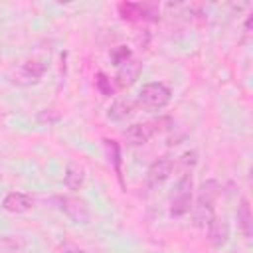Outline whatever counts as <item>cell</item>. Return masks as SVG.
<instances>
[{"instance_id": "5bb4252c", "label": "cell", "mask_w": 253, "mask_h": 253, "mask_svg": "<svg viewBox=\"0 0 253 253\" xmlns=\"http://www.w3.org/2000/svg\"><path fill=\"white\" fill-rule=\"evenodd\" d=\"M237 221H239V227H241L245 239H251V235H253V213H251V206H249L247 198H241V202L237 206Z\"/></svg>"}, {"instance_id": "2e32d148", "label": "cell", "mask_w": 253, "mask_h": 253, "mask_svg": "<svg viewBox=\"0 0 253 253\" xmlns=\"http://www.w3.org/2000/svg\"><path fill=\"white\" fill-rule=\"evenodd\" d=\"M95 83H97V89H99L103 95H113V93H115V87L111 85V79H109L105 73H97Z\"/></svg>"}, {"instance_id": "277c9868", "label": "cell", "mask_w": 253, "mask_h": 253, "mask_svg": "<svg viewBox=\"0 0 253 253\" xmlns=\"http://www.w3.org/2000/svg\"><path fill=\"white\" fill-rule=\"evenodd\" d=\"M59 208H61V211L73 223L87 225L91 221V210H89L87 202L81 200V198H77V196H61L59 198Z\"/></svg>"}, {"instance_id": "8fae6325", "label": "cell", "mask_w": 253, "mask_h": 253, "mask_svg": "<svg viewBox=\"0 0 253 253\" xmlns=\"http://www.w3.org/2000/svg\"><path fill=\"white\" fill-rule=\"evenodd\" d=\"M136 101H132L130 97H119L113 101V105L109 107L107 117L111 121H126L136 113Z\"/></svg>"}, {"instance_id": "8992f818", "label": "cell", "mask_w": 253, "mask_h": 253, "mask_svg": "<svg viewBox=\"0 0 253 253\" xmlns=\"http://www.w3.org/2000/svg\"><path fill=\"white\" fill-rule=\"evenodd\" d=\"M174 172V160L168 158V156H162V158H156L148 170H146V184L150 188H156L160 184H164Z\"/></svg>"}, {"instance_id": "6da1fadb", "label": "cell", "mask_w": 253, "mask_h": 253, "mask_svg": "<svg viewBox=\"0 0 253 253\" xmlns=\"http://www.w3.org/2000/svg\"><path fill=\"white\" fill-rule=\"evenodd\" d=\"M217 198V182L210 180L202 186V192L196 200V204H192V213H194V223L198 227H208V223L211 221L213 213V204Z\"/></svg>"}, {"instance_id": "5b68a950", "label": "cell", "mask_w": 253, "mask_h": 253, "mask_svg": "<svg viewBox=\"0 0 253 253\" xmlns=\"http://www.w3.org/2000/svg\"><path fill=\"white\" fill-rule=\"evenodd\" d=\"M119 12L125 20H150L156 22L160 12L154 4H140V2H123L119 4Z\"/></svg>"}, {"instance_id": "4fadbf2b", "label": "cell", "mask_w": 253, "mask_h": 253, "mask_svg": "<svg viewBox=\"0 0 253 253\" xmlns=\"http://www.w3.org/2000/svg\"><path fill=\"white\" fill-rule=\"evenodd\" d=\"M63 182L67 186V190H79L85 182V170L79 162H69L65 166V174H63Z\"/></svg>"}, {"instance_id": "e0dca14e", "label": "cell", "mask_w": 253, "mask_h": 253, "mask_svg": "<svg viewBox=\"0 0 253 253\" xmlns=\"http://www.w3.org/2000/svg\"><path fill=\"white\" fill-rule=\"evenodd\" d=\"M57 253H87V251L81 249L79 245L71 243V241H63V243L57 247Z\"/></svg>"}, {"instance_id": "9c48e42d", "label": "cell", "mask_w": 253, "mask_h": 253, "mask_svg": "<svg viewBox=\"0 0 253 253\" xmlns=\"http://www.w3.org/2000/svg\"><path fill=\"white\" fill-rule=\"evenodd\" d=\"M229 241V223L223 217L213 215L208 223V243L213 249H221Z\"/></svg>"}, {"instance_id": "ac0fdd59", "label": "cell", "mask_w": 253, "mask_h": 253, "mask_svg": "<svg viewBox=\"0 0 253 253\" xmlns=\"http://www.w3.org/2000/svg\"><path fill=\"white\" fill-rule=\"evenodd\" d=\"M182 162H184L186 166H188V164H190V166H194V164L198 162V158H196V152H186V154L182 156Z\"/></svg>"}, {"instance_id": "ba28073f", "label": "cell", "mask_w": 253, "mask_h": 253, "mask_svg": "<svg viewBox=\"0 0 253 253\" xmlns=\"http://www.w3.org/2000/svg\"><path fill=\"white\" fill-rule=\"evenodd\" d=\"M45 69H47V65H45V61H42V59H38V57H32V59H28V61H24L22 65H20V69H18V83H22V85H28V83H38L40 79H42V75L45 73Z\"/></svg>"}, {"instance_id": "9a60e30c", "label": "cell", "mask_w": 253, "mask_h": 253, "mask_svg": "<svg viewBox=\"0 0 253 253\" xmlns=\"http://www.w3.org/2000/svg\"><path fill=\"white\" fill-rule=\"evenodd\" d=\"M132 57V51L126 47V45H117L113 51H111V61L119 67L121 63H125L126 59H130Z\"/></svg>"}, {"instance_id": "7a4b0ae2", "label": "cell", "mask_w": 253, "mask_h": 253, "mask_svg": "<svg viewBox=\"0 0 253 253\" xmlns=\"http://www.w3.org/2000/svg\"><path fill=\"white\" fill-rule=\"evenodd\" d=\"M170 89L164 83L152 81V83H144L142 89L138 91V99L136 105H140L146 111H160L170 103Z\"/></svg>"}, {"instance_id": "7c38bea8", "label": "cell", "mask_w": 253, "mask_h": 253, "mask_svg": "<svg viewBox=\"0 0 253 253\" xmlns=\"http://www.w3.org/2000/svg\"><path fill=\"white\" fill-rule=\"evenodd\" d=\"M152 132H154V130H152V126H150L148 123H134V125H128V126H126L125 138H126V142L132 144V146H142V144H146V142L150 140Z\"/></svg>"}, {"instance_id": "3957f363", "label": "cell", "mask_w": 253, "mask_h": 253, "mask_svg": "<svg viewBox=\"0 0 253 253\" xmlns=\"http://www.w3.org/2000/svg\"><path fill=\"white\" fill-rule=\"evenodd\" d=\"M192 190H194V180H192V174L186 172L180 176L178 184H176V190L170 198V215L174 217H182L186 213H190L192 210Z\"/></svg>"}, {"instance_id": "30bf717a", "label": "cell", "mask_w": 253, "mask_h": 253, "mask_svg": "<svg viewBox=\"0 0 253 253\" xmlns=\"http://www.w3.org/2000/svg\"><path fill=\"white\" fill-rule=\"evenodd\" d=\"M2 208L10 213H26L34 208V198L24 192H10L4 196Z\"/></svg>"}, {"instance_id": "52a82bcc", "label": "cell", "mask_w": 253, "mask_h": 253, "mask_svg": "<svg viewBox=\"0 0 253 253\" xmlns=\"http://www.w3.org/2000/svg\"><path fill=\"white\" fill-rule=\"evenodd\" d=\"M140 71H142V63L134 55L130 59H126L125 63H121L117 67V75H115V81H117L119 89L132 87L136 83V79L140 77Z\"/></svg>"}]
</instances>
